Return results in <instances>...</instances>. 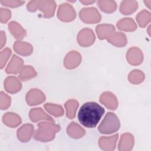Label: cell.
I'll return each instance as SVG.
<instances>
[{
	"instance_id": "d6986e66",
	"label": "cell",
	"mask_w": 151,
	"mask_h": 151,
	"mask_svg": "<svg viewBox=\"0 0 151 151\" xmlns=\"http://www.w3.org/2000/svg\"><path fill=\"white\" fill-rule=\"evenodd\" d=\"M2 121L4 124L11 127H15L21 123L20 117L17 114L11 112H8L3 116Z\"/></svg>"
},
{
	"instance_id": "3957f363",
	"label": "cell",
	"mask_w": 151,
	"mask_h": 151,
	"mask_svg": "<svg viewBox=\"0 0 151 151\" xmlns=\"http://www.w3.org/2000/svg\"><path fill=\"white\" fill-rule=\"evenodd\" d=\"M27 7L31 12L39 9L44 13L45 17L49 18L54 14L56 4L54 1H31L27 4Z\"/></svg>"
},
{
	"instance_id": "603a6c76",
	"label": "cell",
	"mask_w": 151,
	"mask_h": 151,
	"mask_svg": "<svg viewBox=\"0 0 151 151\" xmlns=\"http://www.w3.org/2000/svg\"><path fill=\"white\" fill-rule=\"evenodd\" d=\"M68 135L73 138L81 137L85 134L84 130L75 122H72L67 128Z\"/></svg>"
},
{
	"instance_id": "4dcf8cb0",
	"label": "cell",
	"mask_w": 151,
	"mask_h": 151,
	"mask_svg": "<svg viewBox=\"0 0 151 151\" xmlns=\"http://www.w3.org/2000/svg\"><path fill=\"white\" fill-rule=\"evenodd\" d=\"M145 78L144 74L139 70H133L129 75V81L133 84H138L143 81Z\"/></svg>"
},
{
	"instance_id": "74e56055",
	"label": "cell",
	"mask_w": 151,
	"mask_h": 151,
	"mask_svg": "<svg viewBox=\"0 0 151 151\" xmlns=\"http://www.w3.org/2000/svg\"><path fill=\"white\" fill-rule=\"evenodd\" d=\"M145 4H146V5H147L148 7H149V8H150V4H151V1L150 0H149V1H145Z\"/></svg>"
},
{
	"instance_id": "484cf974",
	"label": "cell",
	"mask_w": 151,
	"mask_h": 151,
	"mask_svg": "<svg viewBox=\"0 0 151 151\" xmlns=\"http://www.w3.org/2000/svg\"><path fill=\"white\" fill-rule=\"evenodd\" d=\"M37 75L35 70L31 66H23L19 71V77L22 81H27Z\"/></svg>"
},
{
	"instance_id": "2e32d148",
	"label": "cell",
	"mask_w": 151,
	"mask_h": 151,
	"mask_svg": "<svg viewBox=\"0 0 151 151\" xmlns=\"http://www.w3.org/2000/svg\"><path fill=\"white\" fill-rule=\"evenodd\" d=\"M29 117L34 122L40 120H45L54 122L53 119L45 113L41 108H34L31 109L29 112Z\"/></svg>"
},
{
	"instance_id": "5bb4252c",
	"label": "cell",
	"mask_w": 151,
	"mask_h": 151,
	"mask_svg": "<svg viewBox=\"0 0 151 151\" xmlns=\"http://www.w3.org/2000/svg\"><path fill=\"white\" fill-rule=\"evenodd\" d=\"M22 65V60L16 55H14L7 65L5 71L8 74H16L20 71L23 67Z\"/></svg>"
},
{
	"instance_id": "277c9868",
	"label": "cell",
	"mask_w": 151,
	"mask_h": 151,
	"mask_svg": "<svg viewBox=\"0 0 151 151\" xmlns=\"http://www.w3.org/2000/svg\"><path fill=\"white\" fill-rule=\"evenodd\" d=\"M120 126V122L117 117L114 113L109 112L99 126V130L101 133L110 134L117 131Z\"/></svg>"
},
{
	"instance_id": "ba28073f",
	"label": "cell",
	"mask_w": 151,
	"mask_h": 151,
	"mask_svg": "<svg viewBox=\"0 0 151 151\" xmlns=\"http://www.w3.org/2000/svg\"><path fill=\"white\" fill-rule=\"evenodd\" d=\"M45 100L44 93L38 89H31L28 92L26 96V100L28 104L32 106L41 103Z\"/></svg>"
},
{
	"instance_id": "7a4b0ae2",
	"label": "cell",
	"mask_w": 151,
	"mask_h": 151,
	"mask_svg": "<svg viewBox=\"0 0 151 151\" xmlns=\"http://www.w3.org/2000/svg\"><path fill=\"white\" fill-rule=\"evenodd\" d=\"M52 122L39 123L38 129L35 133L34 138L41 141L52 140L54 137L55 133L60 130V126Z\"/></svg>"
},
{
	"instance_id": "1f68e13d",
	"label": "cell",
	"mask_w": 151,
	"mask_h": 151,
	"mask_svg": "<svg viewBox=\"0 0 151 151\" xmlns=\"http://www.w3.org/2000/svg\"><path fill=\"white\" fill-rule=\"evenodd\" d=\"M11 54V50L6 48L1 52L0 58H1V68H3L6 63L9 57Z\"/></svg>"
},
{
	"instance_id": "30bf717a",
	"label": "cell",
	"mask_w": 151,
	"mask_h": 151,
	"mask_svg": "<svg viewBox=\"0 0 151 151\" xmlns=\"http://www.w3.org/2000/svg\"><path fill=\"white\" fill-rule=\"evenodd\" d=\"M81 62V55L77 51H71L67 54L64 59L65 67L71 69L77 67Z\"/></svg>"
},
{
	"instance_id": "4fadbf2b",
	"label": "cell",
	"mask_w": 151,
	"mask_h": 151,
	"mask_svg": "<svg viewBox=\"0 0 151 151\" xmlns=\"http://www.w3.org/2000/svg\"><path fill=\"white\" fill-rule=\"evenodd\" d=\"M96 32L99 38L108 39L115 32V28L112 25L102 24L99 25L96 27Z\"/></svg>"
},
{
	"instance_id": "cb8c5ba5",
	"label": "cell",
	"mask_w": 151,
	"mask_h": 151,
	"mask_svg": "<svg viewBox=\"0 0 151 151\" xmlns=\"http://www.w3.org/2000/svg\"><path fill=\"white\" fill-rule=\"evenodd\" d=\"M107 40L111 44L117 46L122 47L126 44L127 39L126 35L122 32H114L110 37H109Z\"/></svg>"
},
{
	"instance_id": "e0dca14e",
	"label": "cell",
	"mask_w": 151,
	"mask_h": 151,
	"mask_svg": "<svg viewBox=\"0 0 151 151\" xmlns=\"http://www.w3.org/2000/svg\"><path fill=\"white\" fill-rule=\"evenodd\" d=\"M119 135L115 134L110 137H102L99 140V145L104 150H113L115 148Z\"/></svg>"
},
{
	"instance_id": "f546056e",
	"label": "cell",
	"mask_w": 151,
	"mask_h": 151,
	"mask_svg": "<svg viewBox=\"0 0 151 151\" xmlns=\"http://www.w3.org/2000/svg\"><path fill=\"white\" fill-rule=\"evenodd\" d=\"M136 20L138 22L140 27H145L150 20V14L149 12L143 10L139 12L136 16Z\"/></svg>"
},
{
	"instance_id": "8992f818",
	"label": "cell",
	"mask_w": 151,
	"mask_h": 151,
	"mask_svg": "<svg viewBox=\"0 0 151 151\" xmlns=\"http://www.w3.org/2000/svg\"><path fill=\"white\" fill-rule=\"evenodd\" d=\"M57 16L60 20L65 22H69L73 21L75 18L76 14L74 9L71 5L64 3L59 6Z\"/></svg>"
},
{
	"instance_id": "52a82bcc",
	"label": "cell",
	"mask_w": 151,
	"mask_h": 151,
	"mask_svg": "<svg viewBox=\"0 0 151 151\" xmlns=\"http://www.w3.org/2000/svg\"><path fill=\"white\" fill-rule=\"evenodd\" d=\"M78 44L83 47H87L93 44L95 35L93 31L88 28H84L80 31L77 36Z\"/></svg>"
},
{
	"instance_id": "8fae6325",
	"label": "cell",
	"mask_w": 151,
	"mask_h": 151,
	"mask_svg": "<svg viewBox=\"0 0 151 151\" xmlns=\"http://www.w3.org/2000/svg\"><path fill=\"white\" fill-rule=\"evenodd\" d=\"M22 84L19 80L15 77L10 76L7 77L4 81V88L6 91L10 93H15L19 91Z\"/></svg>"
},
{
	"instance_id": "d6a6232c",
	"label": "cell",
	"mask_w": 151,
	"mask_h": 151,
	"mask_svg": "<svg viewBox=\"0 0 151 151\" xmlns=\"http://www.w3.org/2000/svg\"><path fill=\"white\" fill-rule=\"evenodd\" d=\"M11 103V97L4 93L3 91L1 92V109L2 110L6 109Z\"/></svg>"
},
{
	"instance_id": "7402d4cb",
	"label": "cell",
	"mask_w": 151,
	"mask_h": 151,
	"mask_svg": "<svg viewBox=\"0 0 151 151\" xmlns=\"http://www.w3.org/2000/svg\"><path fill=\"white\" fill-rule=\"evenodd\" d=\"M117 26L119 29L126 31H133L137 28L134 21L130 18H125L120 20L117 22Z\"/></svg>"
},
{
	"instance_id": "7c38bea8",
	"label": "cell",
	"mask_w": 151,
	"mask_h": 151,
	"mask_svg": "<svg viewBox=\"0 0 151 151\" xmlns=\"http://www.w3.org/2000/svg\"><path fill=\"white\" fill-rule=\"evenodd\" d=\"M127 60L132 65H138L142 62L143 55L141 51L136 47L130 48L127 52Z\"/></svg>"
},
{
	"instance_id": "9a60e30c",
	"label": "cell",
	"mask_w": 151,
	"mask_h": 151,
	"mask_svg": "<svg viewBox=\"0 0 151 151\" xmlns=\"http://www.w3.org/2000/svg\"><path fill=\"white\" fill-rule=\"evenodd\" d=\"M34 133V126L31 124H25L21 126L17 131L18 139L23 142L29 140Z\"/></svg>"
},
{
	"instance_id": "836d02e7",
	"label": "cell",
	"mask_w": 151,
	"mask_h": 151,
	"mask_svg": "<svg viewBox=\"0 0 151 151\" xmlns=\"http://www.w3.org/2000/svg\"><path fill=\"white\" fill-rule=\"evenodd\" d=\"M11 11L6 8H1L0 9V19L2 23H6L11 18Z\"/></svg>"
},
{
	"instance_id": "8d00e7d4",
	"label": "cell",
	"mask_w": 151,
	"mask_h": 151,
	"mask_svg": "<svg viewBox=\"0 0 151 151\" xmlns=\"http://www.w3.org/2000/svg\"><path fill=\"white\" fill-rule=\"evenodd\" d=\"M80 2L84 5H91L94 2V1H80Z\"/></svg>"
},
{
	"instance_id": "9c48e42d",
	"label": "cell",
	"mask_w": 151,
	"mask_h": 151,
	"mask_svg": "<svg viewBox=\"0 0 151 151\" xmlns=\"http://www.w3.org/2000/svg\"><path fill=\"white\" fill-rule=\"evenodd\" d=\"M100 101L106 107L111 110H115L118 106L117 98L110 92L103 93L100 97Z\"/></svg>"
},
{
	"instance_id": "d590c367",
	"label": "cell",
	"mask_w": 151,
	"mask_h": 151,
	"mask_svg": "<svg viewBox=\"0 0 151 151\" xmlns=\"http://www.w3.org/2000/svg\"><path fill=\"white\" fill-rule=\"evenodd\" d=\"M6 36L4 31L1 32V48H2L4 45L5 44Z\"/></svg>"
},
{
	"instance_id": "4316f807",
	"label": "cell",
	"mask_w": 151,
	"mask_h": 151,
	"mask_svg": "<svg viewBox=\"0 0 151 151\" xmlns=\"http://www.w3.org/2000/svg\"><path fill=\"white\" fill-rule=\"evenodd\" d=\"M78 106V103L75 100H70L65 103V107L66 109V114L69 119H73L75 116Z\"/></svg>"
},
{
	"instance_id": "e575fe53",
	"label": "cell",
	"mask_w": 151,
	"mask_h": 151,
	"mask_svg": "<svg viewBox=\"0 0 151 151\" xmlns=\"http://www.w3.org/2000/svg\"><path fill=\"white\" fill-rule=\"evenodd\" d=\"M1 4L6 6L10 7H17L22 5L25 3V1H1Z\"/></svg>"
},
{
	"instance_id": "f1b7e54d",
	"label": "cell",
	"mask_w": 151,
	"mask_h": 151,
	"mask_svg": "<svg viewBox=\"0 0 151 151\" xmlns=\"http://www.w3.org/2000/svg\"><path fill=\"white\" fill-rule=\"evenodd\" d=\"M45 110L55 117L63 116L64 114V110L61 106L56 105L51 103H46L44 104Z\"/></svg>"
},
{
	"instance_id": "ffe728a7",
	"label": "cell",
	"mask_w": 151,
	"mask_h": 151,
	"mask_svg": "<svg viewBox=\"0 0 151 151\" xmlns=\"http://www.w3.org/2000/svg\"><path fill=\"white\" fill-rule=\"evenodd\" d=\"M14 49L16 52L22 55H29L32 51V47L29 44L19 41L14 44Z\"/></svg>"
},
{
	"instance_id": "ac0fdd59",
	"label": "cell",
	"mask_w": 151,
	"mask_h": 151,
	"mask_svg": "<svg viewBox=\"0 0 151 151\" xmlns=\"http://www.w3.org/2000/svg\"><path fill=\"white\" fill-rule=\"evenodd\" d=\"M8 28L16 39L21 40L26 35V31L18 23L15 21H12L8 24Z\"/></svg>"
},
{
	"instance_id": "d4e9b609",
	"label": "cell",
	"mask_w": 151,
	"mask_h": 151,
	"mask_svg": "<svg viewBox=\"0 0 151 151\" xmlns=\"http://www.w3.org/2000/svg\"><path fill=\"white\" fill-rule=\"evenodd\" d=\"M133 145V137L129 133L122 135L119 142V150H130Z\"/></svg>"
},
{
	"instance_id": "6da1fadb",
	"label": "cell",
	"mask_w": 151,
	"mask_h": 151,
	"mask_svg": "<svg viewBox=\"0 0 151 151\" xmlns=\"http://www.w3.org/2000/svg\"><path fill=\"white\" fill-rule=\"evenodd\" d=\"M104 113V109L96 102H87L80 107L78 119L80 123L88 128H93L99 122Z\"/></svg>"
},
{
	"instance_id": "5b68a950",
	"label": "cell",
	"mask_w": 151,
	"mask_h": 151,
	"mask_svg": "<svg viewBox=\"0 0 151 151\" xmlns=\"http://www.w3.org/2000/svg\"><path fill=\"white\" fill-rule=\"evenodd\" d=\"M81 19L86 23H96L101 19V15L96 8H83L80 12Z\"/></svg>"
},
{
	"instance_id": "44dd1931",
	"label": "cell",
	"mask_w": 151,
	"mask_h": 151,
	"mask_svg": "<svg viewBox=\"0 0 151 151\" xmlns=\"http://www.w3.org/2000/svg\"><path fill=\"white\" fill-rule=\"evenodd\" d=\"M138 7V3L136 1H123L120 6V12L124 15H129L134 12Z\"/></svg>"
},
{
	"instance_id": "83f0119b",
	"label": "cell",
	"mask_w": 151,
	"mask_h": 151,
	"mask_svg": "<svg viewBox=\"0 0 151 151\" xmlns=\"http://www.w3.org/2000/svg\"><path fill=\"white\" fill-rule=\"evenodd\" d=\"M97 5L99 8L106 12H114L117 8V4L113 1H99Z\"/></svg>"
}]
</instances>
